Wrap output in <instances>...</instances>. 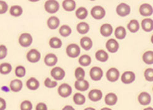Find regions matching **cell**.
Segmentation results:
<instances>
[{
	"label": "cell",
	"instance_id": "836d02e7",
	"mask_svg": "<svg viewBox=\"0 0 153 110\" xmlns=\"http://www.w3.org/2000/svg\"><path fill=\"white\" fill-rule=\"evenodd\" d=\"M12 65L8 62H4L0 64V73L3 75H6L12 71Z\"/></svg>",
	"mask_w": 153,
	"mask_h": 110
},
{
	"label": "cell",
	"instance_id": "9c48e42d",
	"mask_svg": "<svg viewBox=\"0 0 153 110\" xmlns=\"http://www.w3.org/2000/svg\"><path fill=\"white\" fill-rule=\"evenodd\" d=\"M71 87L67 84H61L58 90V92L60 97L62 98H67L69 97L72 93Z\"/></svg>",
	"mask_w": 153,
	"mask_h": 110
},
{
	"label": "cell",
	"instance_id": "6da1fadb",
	"mask_svg": "<svg viewBox=\"0 0 153 110\" xmlns=\"http://www.w3.org/2000/svg\"><path fill=\"white\" fill-rule=\"evenodd\" d=\"M66 52L67 56L71 58H77L81 53L79 46L76 44H70L66 47Z\"/></svg>",
	"mask_w": 153,
	"mask_h": 110
},
{
	"label": "cell",
	"instance_id": "e0dca14e",
	"mask_svg": "<svg viewBox=\"0 0 153 110\" xmlns=\"http://www.w3.org/2000/svg\"><path fill=\"white\" fill-rule=\"evenodd\" d=\"M74 87L77 90L80 92H85L89 88V84L85 79L81 80H76L74 83Z\"/></svg>",
	"mask_w": 153,
	"mask_h": 110
},
{
	"label": "cell",
	"instance_id": "4fadbf2b",
	"mask_svg": "<svg viewBox=\"0 0 153 110\" xmlns=\"http://www.w3.org/2000/svg\"><path fill=\"white\" fill-rule=\"evenodd\" d=\"M106 47L110 53H116L119 50L120 44L116 39H110L106 43Z\"/></svg>",
	"mask_w": 153,
	"mask_h": 110
},
{
	"label": "cell",
	"instance_id": "ba28073f",
	"mask_svg": "<svg viewBox=\"0 0 153 110\" xmlns=\"http://www.w3.org/2000/svg\"><path fill=\"white\" fill-rule=\"evenodd\" d=\"M91 78L94 81H100L103 77V70L99 67H93L89 72Z\"/></svg>",
	"mask_w": 153,
	"mask_h": 110
},
{
	"label": "cell",
	"instance_id": "484cf974",
	"mask_svg": "<svg viewBox=\"0 0 153 110\" xmlns=\"http://www.w3.org/2000/svg\"><path fill=\"white\" fill-rule=\"evenodd\" d=\"M95 57L101 62H106L109 59V55L105 51L100 49L96 52Z\"/></svg>",
	"mask_w": 153,
	"mask_h": 110
},
{
	"label": "cell",
	"instance_id": "cb8c5ba5",
	"mask_svg": "<svg viewBox=\"0 0 153 110\" xmlns=\"http://www.w3.org/2000/svg\"><path fill=\"white\" fill-rule=\"evenodd\" d=\"M62 6L65 11L71 12L76 9V4L74 0H64Z\"/></svg>",
	"mask_w": 153,
	"mask_h": 110
},
{
	"label": "cell",
	"instance_id": "83f0119b",
	"mask_svg": "<svg viewBox=\"0 0 153 110\" xmlns=\"http://www.w3.org/2000/svg\"><path fill=\"white\" fill-rule=\"evenodd\" d=\"M126 30L123 26L117 27L114 31V36L116 39L123 40L126 36Z\"/></svg>",
	"mask_w": 153,
	"mask_h": 110
},
{
	"label": "cell",
	"instance_id": "8fae6325",
	"mask_svg": "<svg viewBox=\"0 0 153 110\" xmlns=\"http://www.w3.org/2000/svg\"><path fill=\"white\" fill-rule=\"evenodd\" d=\"M121 81L124 84H130L136 79L135 73L132 71L124 72L121 75Z\"/></svg>",
	"mask_w": 153,
	"mask_h": 110
},
{
	"label": "cell",
	"instance_id": "5b68a950",
	"mask_svg": "<svg viewBox=\"0 0 153 110\" xmlns=\"http://www.w3.org/2000/svg\"><path fill=\"white\" fill-rule=\"evenodd\" d=\"M92 17L97 20H100L104 18L106 15V11L101 6H95L91 10Z\"/></svg>",
	"mask_w": 153,
	"mask_h": 110
},
{
	"label": "cell",
	"instance_id": "681fc988",
	"mask_svg": "<svg viewBox=\"0 0 153 110\" xmlns=\"http://www.w3.org/2000/svg\"><path fill=\"white\" fill-rule=\"evenodd\" d=\"M101 110H112V109H111V108H106V107H105V108H102Z\"/></svg>",
	"mask_w": 153,
	"mask_h": 110
},
{
	"label": "cell",
	"instance_id": "d6986e66",
	"mask_svg": "<svg viewBox=\"0 0 153 110\" xmlns=\"http://www.w3.org/2000/svg\"><path fill=\"white\" fill-rule=\"evenodd\" d=\"M138 101L143 106L149 105L151 101V97L150 94L147 92L141 93L138 96Z\"/></svg>",
	"mask_w": 153,
	"mask_h": 110
},
{
	"label": "cell",
	"instance_id": "3957f363",
	"mask_svg": "<svg viewBox=\"0 0 153 110\" xmlns=\"http://www.w3.org/2000/svg\"><path fill=\"white\" fill-rule=\"evenodd\" d=\"M33 41V38L32 36L30 33H27V32H25L21 34L18 39L19 45L22 47H25V48L30 47L32 44Z\"/></svg>",
	"mask_w": 153,
	"mask_h": 110
},
{
	"label": "cell",
	"instance_id": "8992f818",
	"mask_svg": "<svg viewBox=\"0 0 153 110\" xmlns=\"http://www.w3.org/2000/svg\"><path fill=\"white\" fill-rule=\"evenodd\" d=\"M116 11L118 16L121 17H126L130 14L131 8L128 4L121 3L117 6Z\"/></svg>",
	"mask_w": 153,
	"mask_h": 110
},
{
	"label": "cell",
	"instance_id": "60d3db41",
	"mask_svg": "<svg viewBox=\"0 0 153 110\" xmlns=\"http://www.w3.org/2000/svg\"><path fill=\"white\" fill-rule=\"evenodd\" d=\"M144 76L145 79L148 81H153V68H148L144 71Z\"/></svg>",
	"mask_w": 153,
	"mask_h": 110
},
{
	"label": "cell",
	"instance_id": "b9f144b4",
	"mask_svg": "<svg viewBox=\"0 0 153 110\" xmlns=\"http://www.w3.org/2000/svg\"><path fill=\"white\" fill-rule=\"evenodd\" d=\"M44 84H45V87L48 88H53L58 85V83L56 81H53L48 77L45 79Z\"/></svg>",
	"mask_w": 153,
	"mask_h": 110
},
{
	"label": "cell",
	"instance_id": "ab89813d",
	"mask_svg": "<svg viewBox=\"0 0 153 110\" xmlns=\"http://www.w3.org/2000/svg\"><path fill=\"white\" fill-rule=\"evenodd\" d=\"M33 104L29 100L23 101L20 105L21 110H32Z\"/></svg>",
	"mask_w": 153,
	"mask_h": 110
},
{
	"label": "cell",
	"instance_id": "74e56055",
	"mask_svg": "<svg viewBox=\"0 0 153 110\" xmlns=\"http://www.w3.org/2000/svg\"><path fill=\"white\" fill-rule=\"evenodd\" d=\"M85 75H86L85 71L82 67H79L76 68L75 72H74V75L77 80H81L85 79Z\"/></svg>",
	"mask_w": 153,
	"mask_h": 110
},
{
	"label": "cell",
	"instance_id": "d4e9b609",
	"mask_svg": "<svg viewBox=\"0 0 153 110\" xmlns=\"http://www.w3.org/2000/svg\"><path fill=\"white\" fill-rule=\"evenodd\" d=\"M104 101L107 105L114 106L117 102V97L115 93H109L106 95Z\"/></svg>",
	"mask_w": 153,
	"mask_h": 110
},
{
	"label": "cell",
	"instance_id": "f1b7e54d",
	"mask_svg": "<svg viewBox=\"0 0 153 110\" xmlns=\"http://www.w3.org/2000/svg\"><path fill=\"white\" fill-rule=\"evenodd\" d=\"M10 13L12 16L19 17L22 16L23 13V8L19 5L12 6L10 9Z\"/></svg>",
	"mask_w": 153,
	"mask_h": 110
},
{
	"label": "cell",
	"instance_id": "5bb4252c",
	"mask_svg": "<svg viewBox=\"0 0 153 110\" xmlns=\"http://www.w3.org/2000/svg\"><path fill=\"white\" fill-rule=\"evenodd\" d=\"M58 57L55 54L50 53L48 54L44 59V62L46 65L48 67H53L58 63Z\"/></svg>",
	"mask_w": 153,
	"mask_h": 110
},
{
	"label": "cell",
	"instance_id": "7bdbcfd3",
	"mask_svg": "<svg viewBox=\"0 0 153 110\" xmlns=\"http://www.w3.org/2000/svg\"><path fill=\"white\" fill-rule=\"evenodd\" d=\"M8 55V48L4 45H0V60L4 59Z\"/></svg>",
	"mask_w": 153,
	"mask_h": 110
},
{
	"label": "cell",
	"instance_id": "30bf717a",
	"mask_svg": "<svg viewBox=\"0 0 153 110\" xmlns=\"http://www.w3.org/2000/svg\"><path fill=\"white\" fill-rule=\"evenodd\" d=\"M120 77V72L115 67L110 68L106 72V78L110 82H115L118 80Z\"/></svg>",
	"mask_w": 153,
	"mask_h": 110
},
{
	"label": "cell",
	"instance_id": "7dc6e473",
	"mask_svg": "<svg viewBox=\"0 0 153 110\" xmlns=\"http://www.w3.org/2000/svg\"><path fill=\"white\" fill-rule=\"evenodd\" d=\"M62 110H75L74 108L71 106H69V105H66L63 108H62Z\"/></svg>",
	"mask_w": 153,
	"mask_h": 110
},
{
	"label": "cell",
	"instance_id": "816d5d0a",
	"mask_svg": "<svg viewBox=\"0 0 153 110\" xmlns=\"http://www.w3.org/2000/svg\"><path fill=\"white\" fill-rule=\"evenodd\" d=\"M144 110H153V108L152 107H148V108H145Z\"/></svg>",
	"mask_w": 153,
	"mask_h": 110
},
{
	"label": "cell",
	"instance_id": "4316f807",
	"mask_svg": "<svg viewBox=\"0 0 153 110\" xmlns=\"http://www.w3.org/2000/svg\"><path fill=\"white\" fill-rule=\"evenodd\" d=\"M127 27L128 30L129 31V32H131V33H136L140 30V26L137 20L132 19L128 24Z\"/></svg>",
	"mask_w": 153,
	"mask_h": 110
},
{
	"label": "cell",
	"instance_id": "bcb514c9",
	"mask_svg": "<svg viewBox=\"0 0 153 110\" xmlns=\"http://www.w3.org/2000/svg\"><path fill=\"white\" fill-rule=\"evenodd\" d=\"M6 108V102L5 100L0 97V110H5Z\"/></svg>",
	"mask_w": 153,
	"mask_h": 110
},
{
	"label": "cell",
	"instance_id": "e575fe53",
	"mask_svg": "<svg viewBox=\"0 0 153 110\" xmlns=\"http://www.w3.org/2000/svg\"><path fill=\"white\" fill-rule=\"evenodd\" d=\"M88 15V11L85 7H80L76 11V18L80 20L85 19Z\"/></svg>",
	"mask_w": 153,
	"mask_h": 110
},
{
	"label": "cell",
	"instance_id": "c3c4849f",
	"mask_svg": "<svg viewBox=\"0 0 153 110\" xmlns=\"http://www.w3.org/2000/svg\"><path fill=\"white\" fill-rule=\"evenodd\" d=\"M84 110H96L94 108H91V107H89V108H85Z\"/></svg>",
	"mask_w": 153,
	"mask_h": 110
},
{
	"label": "cell",
	"instance_id": "277c9868",
	"mask_svg": "<svg viewBox=\"0 0 153 110\" xmlns=\"http://www.w3.org/2000/svg\"><path fill=\"white\" fill-rule=\"evenodd\" d=\"M41 57V53L35 49H32L27 52L26 54V59L30 63L35 64L38 62Z\"/></svg>",
	"mask_w": 153,
	"mask_h": 110
},
{
	"label": "cell",
	"instance_id": "f35d334b",
	"mask_svg": "<svg viewBox=\"0 0 153 110\" xmlns=\"http://www.w3.org/2000/svg\"><path fill=\"white\" fill-rule=\"evenodd\" d=\"M15 75L18 78H23L25 76L26 70V68L23 65H18L16 67L15 70Z\"/></svg>",
	"mask_w": 153,
	"mask_h": 110
},
{
	"label": "cell",
	"instance_id": "603a6c76",
	"mask_svg": "<svg viewBox=\"0 0 153 110\" xmlns=\"http://www.w3.org/2000/svg\"><path fill=\"white\" fill-rule=\"evenodd\" d=\"M141 27L143 31L146 32H151L153 30V21L151 18H146L141 22Z\"/></svg>",
	"mask_w": 153,
	"mask_h": 110
},
{
	"label": "cell",
	"instance_id": "7c38bea8",
	"mask_svg": "<svg viewBox=\"0 0 153 110\" xmlns=\"http://www.w3.org/2000/svg\"><path fill=\"white\" fill-rule=\"evenodd\" d=\"M140 15L144 17H148L152 16L153 13L152 6L148 3H144L141 4L139 8Z\"/></svg>",
	"mask_w": 153,
	"mask_h": 110
},
{
	"label": "cell",
	"instance_id": "f6af8a7d",
	"mask_svg": "<svg viewBox=\"0 0 153 110\" xmlns=\"http://www.w3.org/2000/svg\"><path fill=\"white\" fill-rule=\"evenodd\" d=\"M36 110H48L47 105L44 103H39L36 106Z\"/></svg>",
	"mask_w": 153,
	"mask_h": 110
},
{
	"label": "cell",
	"instance_id": "9a60e30c",
	"mask_svg": "<svg viewBox=\"0 0 153 110\" xmlns=\"http://www.w3.org/2000/svg\"><path fill=\"white\" fill-rule=\"evenodd\" d=\"M113 32V27L110 24H104L100 27V33L103 37H108L112 35Z\"/></svg>",
	"mask_w": 153,
	"mask_h": 110
},
{
	"label": "cell",
	"instance_id": "ffe728a7",
	"mask_svg": "<svg viewBox=\"0 0 153 110\" xmlns=\"http://www.w3.org/2000/svg\"><path fill=\"white\" fill-rule=\"evenodd\" d=\"M80 45L83 49L88 51L89 50H91V48L93 47V40L90 37L85 36L81 39Z\"/></svg>",
	"mask_w": 153,
	"mask_h": 110
},
{
	"label": "cell",
	"instance_id": "52a82bcc",
	"mask_svg": "<svg viewBox=\"0 0 153 110\" xmlns=\"http://www.w3.org/2000/svg\"><path fill=\"white\" fill-rule=\"evenodd\" d=\"M51 75L55 80L60 81L65 77L66 72L61 67H55L51 71Z\"/></svg>",
	"mask_w": 153,
	"mask_h": 110
},
{
	"label": "cell",
	"instance_id": "1f68e13d",
	"mask_svg": "<svg viewBox=\"0 0 153 110\" xmlns=\"http://www.w3.org/2000/svg\"><path fill=\"white\" fill-rule=\"evenodd\" d=\"M59 33L62 37H67L69 36L72 33V29L68 25H62L59 29Z\"/></svg>",
	"mask_w": 153,
	"mask_h": 110
},
{
	"label": "cell",
	"instance_id": "8d00e7d4",
	"mask_svg": "<svg viewBox=\"0 0 153 110\" xmlns=\"http://www.w3.org/2000/svg\"><path fill=\"white\" fill-rule=\"evenodd\" d=\"M73 101L77 105H82L85 103L86 98L84 95L80 93H76L73 96Z\"/></svg>",
	"mask_w": 153,
	"mask_h": 110
},
{
	"label": "cell",
	"instance_id": "7402d4cb",
	"mask_svg": "<svg viewBox=\"0 0 153 110\" xmlns=\"http://www.w3.org/2000/svg\"><path fill=\"white\" fill-rule=\"evenodd\" d=\"M60 21L58 18L56 16H51L47 21L48 27L51 30L56 29L59 26Z\"/></svg>",
	"mask_w": 153,
	"mask_h": 110
},
{
	"label": "cell",
	"instance_id": "d590c367",
	"mask_svg": "<svg viewBox=\"0 0 153 110\" xmlns=\"http://www.w3.org/2000/svg\"><path fill=\"white\" fill-rule=\"evenodd\" d=\"M49 45L52 49H59L62 47V43L59 38L57 37H53L50 39L49 41Z\"/></svg>",
	"mask_w": 153,
	"mask_h": 110
},
{
	"label": "cell",
	"instance_id": "2e32d148",
	"mask_svg": "<svg viewBox=\"0 0 153 110\" xmlns=\"http://www.w3.org/2000/svg\"><path fill=\"white\" fill-rule=\"evenodd\" d=\"M88 98L92 101H99L102 98V93L100 90L94 89V90H92L89 92L88 94Z\"/></svg>",
	"mask_w": 153,
	"mask_h": 110
},
{
	"label": "cell",
	"instance_id": "f5cc1de1",
	"mask_svg": "<svg viewBox=\"0 0 153 110\" xmlns=\"http://www.w3.org/2000/svg\"><path fill=\"white\" fill-rule=\"evenodd\" d=\"M90 1H95V0H90Z\"/></svg>",
	"mask_w": 153,
	"mask_h": 110
},
{
	"label": "cell",
	"instance_id": "f907efd6",
	"mask_svg": "<svg viewBox=\"0 0 153 110\" xmlns=\"http://www.w3.org/2000/svg\"><path fill=\"white\" fill-rule=\"evenodd\" d=\"M28 1H30V2H33V3H36V2L39 1V0H28Z\"/></svg>",
	"mask_w": 153,
	"mask_h": 110
},
{
	"label": "cell",
	"instance_id": "4dcf8cb0",
	"mask_svg": "<svg viewBox=\"0 0 153 110\" xmlns=\"http://www.w3.org/2000/svg\"><path fill=\"white\" fill-rule=\"evenodd\" d=\"M78 62L80 65L82 67H88L91 65L92 60H91V57L89 56H88L87 54H85V55H82V56H81L79 58Z\"/></svg>",
	"mask_w": 153,
	"mask_h": 110
},
{
	"label": "cell",
	"instance_id": "ac0fdd59",
	"mask_svg": "<svg viewBox=\"0 0 153 110\" xmlns=\"http://www.w3.org/2000/svg\"><path fill=\"white\" fill-rule=\"evenodd\" d=\"M23 87V81L19 79H15L13 80L10 84V90L13 92H19L22 90Z\"/></svg>",
	"mask_w": 153,
	"mask_h": 110
},
{
	"label": "cell",
	"instance_id": "44dd1931",
	"mask_svg": "<svg viewBox=\"0 0 153 110\" xmlns=\"http://www.w3.org/2000/svg\"><path fill=\"white\" fill-rule=\"evenodd\" d=\"M40 85L39 81L34 77H31L26 81V87L30 90L35 91L39 88Z\"/></svg>",
	"mask_w": 153,
	"mask_h": 110
},
{
	"label": "cell",
	"instance_id": "ee69618b",
	"mask_svg": "<svg viewBox=\"0 0 153 110\" xmlns=\"http://www.w3.org/2000/svg\"><path fill=\"white\" fill-rule=\"evenodd\" d=\"M8 10V5L4 1L0 0V15H3Z\"/></svg>",
	"mask_w": 153,
	"mask_h": 110
},
{
	"label": "cell",
	"instance_id": "d6a6232c",
	"mask_svg": "<svg viewBox=\"0 0 153 110\" xmlns=\"http://www.w3.org/2000/svg\"><path fill=\"white\" fill-rule=\"evenodd\" d=\"M143 60L146 64H153V51H148L145 52L143 55Z\"/></svg>",
	"mask_w": 153,
	"mask_h": 110
},
{
	"label": "cell",
	"instance_id": "7a4b0ae2",
	"mask_svg": "<svg viewBox=\"0 0 153 110\" xmlns=\"http://www.w3.org/2000/svg\"><path fill=\"white\" fill-rule=\"evenodd\" d=\"M45 11L50 14H54L59 10V4L56 0H48L45 3Z\"/></svg>",
	"mask_w": 153,
	"mask_h": 110
},
{
	"label": "cell",
	"instance_id": "f546056e",
	"mask_svg": "<svg viewBox=\"0 0 153 110\" xmlns=\"http://www.w3.org/2000/svg\"><path fill=\"white\" fill-rule=\"evenodd\" d=\"M76 29L80 34H86L89 31V25L85 22L79 23L76 27Z\"/></svg>",
	"mask_w": 153,
	"mask_h": 110
}]
</instances>
